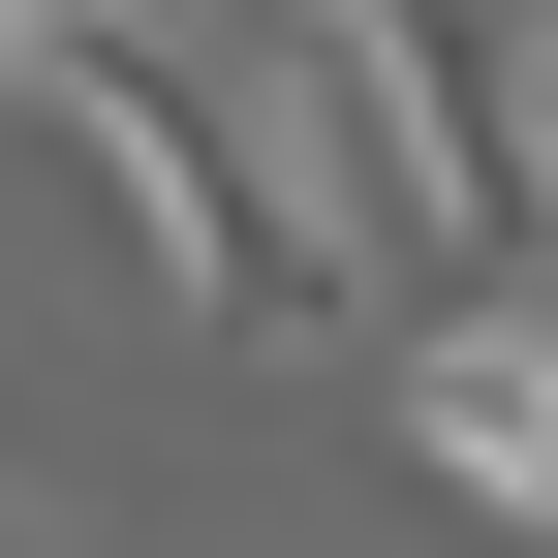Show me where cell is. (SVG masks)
<instances>
[{
	"instance_id": "1",
	"label": "cell",
	"mask_w": 558,
	"mask_h": 558,
	"mask_svg": "<svg viewBox=\"0 0 558 558\" xmlns=\"http://www.w3.org/2000/svg\"><path fill=\"white\" fill-rule=\"evenodd\" d=\"M248 124L311 186V248H435V311L558 279V0H311Z\"/></svg>"
},
{
	"instance_id": "2",
	"label": "cell",
	"mask_w": 558,
	"mask_h": 558,
	"mask_svg": "<svg viewBox=\"0 0 558 558\" xmlns=\"http://www.w3.org/2000/svg\"><path fill=\"white\" fill-rule=\"evenodd\" d=\"M32 124L94 156V218L156 248L186 341H311V311H341V248H311V186H279V124L156 32V0H62V32H32Z\"/></svg>"
},
{
	"instance_id": "3",
	"label": "cell",
	"mask_w": 558,
	"mask_h": 558,
	"mask_svg": "<svg viewBox=\"0 0 558 558\" xmlns=\"http://www.w3.org/2000/svg\"><path fill=\"white\" fill-rule=\"evenodd\" d=\"M403 465H435L465 527H558V279H465V311L403 341Z\"/></svg>"
},
{
	"instance_id": "4",
	"label": "cell",
	"mask_w": 558,
	"mask_h": 558,
	"mask_svg": "<svg viewBox=\"0 0 558 558\" xmlns=\"http://www.w3.org/2000/svg\"><path fill=\"white\" fill-rule=\"evenodd\" d=\"M186 32H248V62H279V32H311V0H186Z\"/></svg>"
},
{
	"instance_id": "5",
	"label": "cell",
	"mask_w": 558,
	"mask_h": 558,
	"mask_svg": "<svg viewBox=\"0 0 558 558\" xmlns=\"http://www.w3.org/2000/svg\"><path fill=\"white\" fill-rule=\"evenodd\" d=\"M32 32H62V0H0V94H32Z\"/></svg>"
},
{
	"instance_id": "6",
	"label": "cell",
	"mask_w": 558,
	"mask_h": 558,
	"mask_svg": "<svg viewBox=\"0 0 558 558\" xmlns=\"http://www.w3.org/2000/svg\"><path fill=\"white\" fill-rule=\"evenodd\" d=\"M0 558H32V497H0Z\"/></svg>"
}]
</instances>
